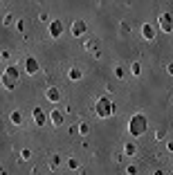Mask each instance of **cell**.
<instances>
[{"mask_svg": "<svg viewBox=\"0 0 173 175\" xmlns=\"http://www.w3.org/2000/svg\"><path fill=\"white\" fill-rule=\"evenodd\" d=\"M81 32H85V23L77 20V23H74V27H72V34H74V36H81Z\"/></svg>", "mask_w": 173, "mask_h": 175, "instance_id": "obj_7", "label": "cell"}, {"mask_svg": "<svg viewBox=\"0 0 173 175\" xmlns=\"http://www.w3.org/2000/svg\"><path fill=\"white\" fill-rule=\"evenodd\" d=\"M142 34H144V38H149V40H151V38L155 36V29H153V25H144V27H142Z\"/></svg>", "mask_w": 173, "mask_h": 175, "instance_id": "obj_6", "label": "cell"}, {"mask_svg": "<svg viewBox=\"0 0 173 175\" xmlns=\"http://www.w3.org/2000/svg\"><path fill=\"white\" fill-rule=\"evenodd\" d=\"M128 130H131L133 137L144 135V132H146V117H144V115H135L131 119V124H128Z\"/></svg>", "mask_w": 173, "mask_h": 175, "instance_id": "obj_1", "label": "cell"}, {"mask_svg": "<svg viewBox=\"0 0 173 175\" xmlns=\"http://www.w3.org/2000/svg\"><path fill=\"white\" fill-rule=\"evenodd\" d=\"M160 23H162V29H164V32H173V18H171V16H166V13H164Z\"/></svg>", "mask_w": 173, "mask_h": 175, "instance_id": "obj_5", "label": "cell"}, {"mask_svg": "<svg viewBox=\"0 0 173 175\" xmlns=\"http://www.w3.org/2000/svg\"><path fill=\"white\" fill-rule=\"evenodd\" d=\"M47 99H50V101H59V99H61V97H59V90H56V88H50V90H47Z\"/></svg>", "mask_w": 173, "mask_h": 175, "instance_id": "obj_9", "label": "cell"}, {"mask_svg": "<svg viewBox=\"0 0 173 175\" xmlns=\"http://www.w3.org/2000/svg\"><path fill=\"white\" fill-rule=\"evenodd\" d=\"M7 76H11V79H18V70H16V67H9V70H7Z\"/></svg>", "mask_w": 173, "mask_h": 175, "instance_id": "obj_12", "label": "cell"}, {"mask_svg": "<svg viewBox=\"0 0 173 175\" xmlns=\"http://www.w3.org/2000/svg\"><path fill=\"white\" fill-rule=\"evenodd\" d=\"M61 32H63V25H61L59 20H54V23L50 25V34L56 38V36H61Z\"/></svg>", "mask_w": 173, "mask_h": 175, "instance_id": "obj_4", "label": "cell"}, {"mask_svg": "<svg viewBox=\"0 0 173 175\" xmlns=\"http://www.w3.org/2000/svg\"><path fill=\"white\" fill-rule=\"evenodd\" d=\"M34 119H36V124H38V126H43V124H45V115H43V110H41V108H36V110H34Z\"/></svg>", "mask_w": 173, "mask_h": 175, "instance_id": "obj_8", "label": "cell"}, {"mask_svg": "<svg viewBox=\"0 0 173 175\" xmlns=\"http://www.w3.org/2000/svg\"><path fill=\"white\" fill-rule=\"evenodd\" d=\"M25 67H27V72H30V74H36V72H38V63H36V59L30 56V59L25 61Z\"/></svg>", "mask_w": 173, "mask_h": 175, "instance_id": "obj_3", "label": "cell"}, {"mask_svg": "<svg viewBox=\"0 0 173 175\" xmlns=\"http://www.w3.org/2000/svg\"><path fill=\"white\" fill-rule=\"evenodd\" d=\"M52 121H54L56 126H61V124H63V117H61V112H52Z\"/></svg>", "mask_w": 173, "mask_h": 175, "instance_id": "obj_10", "label": "cell"}, {"mask_svg": "<svg viewBox=\"0 0 173 175\" xmlns=\"http://www.w3.org/2000/svg\"><path fill=\"white\" fill-rule=\"evenodd\" d=\"M126 153H128V155H135V153H137L135 144H126Z\"/></svg>", "mask_w": 173, "mask_h": 175, "instance_id": "obj_11", "label": "cell"}, {"mask_svg": "<svg viewBox=\"0 0 173 175\" xmlns=\"http://www.w3.org/2000/svg\"><path fill=\"white\" fill-rule=\"evenodd\" d=\"M11 119L16 121V124H20V112H14V115H11Z\"/></svg>", "mask_w": 173, "mask_h": 175, "instance_id": "obj_14", "label": "cell"}, {"mask_svg": "<svg viewBox=\"0 0 173 175\" xmlns=\"http://www.w3.org/2000/svg\"><path fill=\"white\" fill-rule=\"evenodd\" d=\"M79 76H81V72H79V70H72V72H70V79H72V81H77Z\"/></svg>", "mask_w": 173, "mask_h": 175, "instance_id": "obj_13", "label": "cell"}, {"mask_svg": "<svg viewBox=\"0 0 173 175\" xmlns=\"http://www.w3.org/2000/svg\"><path fill=\"white\" fill-rule=\"evenodd\" d=\"M97 112H99V117H110L112 115V106L106 97H101V101H97Z\"/></svg>", "mask_w": 173, "mask_h": 175, "instance_id": "obj_2", "label": "cell"}]
</instances>
